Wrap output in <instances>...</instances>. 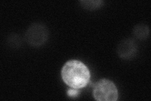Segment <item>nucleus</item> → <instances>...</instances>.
<instances>
[{
    "mask_svg": "<svg viewBox=\"0 0 151 101\" xmlns=\"http://www.w3.org/2000/svg\"><path fill=\"white\" fill-rule=\"evenodd\" d=\"M67 94L68 96H69V97H78V96L79 95V92L78 89L71 88L67 91Z\"/></svg>",
    "mask_w": 151,
    "mask_h": 101,
    "instance_id": "obj_8",
    "label": "nucleus"
},
{
    "mask_svg": "<svg viewBox=\"0 0 151 101\" xmlns=\"http://www.w3.org/2000/svg\"><path fill=\"white\" fill-rule=\"evenodd\" d=\"M49 32L45 24L36 22L32 23L27 28L25 34V39L32 47L43 46L49 39Z\"/></svg>",
    "mask_w": 151,
    "mask_h": 101,
    "instance_id": "obj_3",
    "label": "nucleus"
},
{
    "mask_svg": "<svg viewBox=\"0 0 151 101\" xmlns=\"http://www.w3.org/2000/svg\"><path fill=\"white\" fill-rule=\"evenodd\" d=\"M93 95L98 101H116L119 98V92L111 80L103 78L94 85Z\"/></svg>",
    "mask_w": 151,
    "mask_h": 101,
    "instance_id": "obj_2",
    "label": "nucleus"
},
{
    "mask_svg": "<svg viewBox=\"0 0 151 101\" xmlns=\"http://www.w3.org/2000/svg\"><path fill=\"white\" fill-rule=\"evenodd\" d=\"M64 82L69 87L80 89L86 86L90 81L91 73L86 65L79 60L67 61L61 70Z\"/></svg>",
    "mask_w": 151,
    "mask_h": 101,
    "instance_id": "obj_1",
    "label": "nucleus"
},
{
    "mask_svg": "<svg viewBox=\"0 0 151 101\" xmlns=\"http://www.w3.org/2000/svg\"><path fill=\"white\" fill-rule=\"evenodd\" d=\"M134 36L139 40H145L149 36V28L144 23H139L135 25L133 29Z\"/></svg>",
    "mask_w": 151,
    "mask_h": 101,
    "instance_id": "obj_5",
    "label": "nucleus"
},
{
    "mask_svg": "<svg viewBox=\"0 0 151 101\" xmlns=\"http://www.w3.org/2000/svg\"><path fill=\"white\" fill-rule=\"evenodd\" d=\"M79 3L83 8L91 11L101 8L104 4L102 0H83Z\"/></svg>",
    "mask_w": 151,
    "mask_h": 101,
    "instance_id": "obj_6",
    "label": "nucleus"
},
{
    "mask_svg": "<svg viewBox=\"0 0 151 101\" xmlns=\"http://www.w3.org/2000/svg\"><path fill=\"white\" fill-rule=\"evenodd\" d=\"M138 50L137 44L131 38H127L120 42L116 48L117 54L120 58L129 60L134 57Z\"/></svg>",
    "mask_w": 151,
    "mask_h": 101,
    "instance_id": "obj_4",
    "label": "nucleus"
},
{
    "mask_svg": "<svg viewBox=\"0 0 151 101\" xmlns=\"http://www.w3.org/2000/svg\"><path fill=\"white\" fill-rule=\"evenodd\" d=\"M22 38L17 34H13L9 36L8 39V45L13 48L20 47L22 45Z\"/></svg>",
    "mask_w": 151,
    "mask_h": 101,
    "instance_id": "obj_7",
    "label": "nucleus"
}]
</instances>
